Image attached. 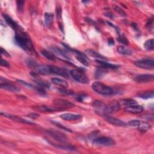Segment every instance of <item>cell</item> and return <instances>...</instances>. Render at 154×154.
Instances as JSON below:
<instances>
[{"label":"cell","mask_w":154,"mask_h":154,"mask_svg":"<svg viewBox=\"0 0 154 154\" xmlns=\"http://www.w3.org/2000/svg\"><path fill=\"white\" fill-rule=\"evenodd\" d=\"M125 111L132 114H139L143 111V107L141 105L134 104L125 107Z\"/></svg>","instance_id":"cell-13"},{"label":"cell","mask_w":154,"mask_h":154,"mask_svg":"<svg viewBox=\"0 0 154 154\" xmlns=\"http://www.w3.org/2000/svg\"><path fill=\"white\" fill-rule=\"evenodd\" d=\"M107 73V71L105 68L100 67L97 68L95 72V76L97 78H101Z\"/></svg>","instance_id":"cell-29"},{"label":"cell","mask_w":154,"mask_h":154,"mask_svg":"<svg viewBox=\"0 0 154 154\" xmlns=\"http://www.w3.org/2000/svg\"><path fill=\"white\" fill-rule=\"evenodd\" d=\"M92 89L96 93L102 95H111L113 93V90L111 87L105 85L101 82H95L92 84Z\"/></svg>","instance_id":"cell-2"},{"label":"cell","mask_w":154,"mask_h":154,"mask_svg":"<svg viewBox=\"0 0 154 154\" xmlns=\"http://www.w3.org/2000/svg\"><path fill=\"white\" fill-rule=\"evenodd\" d=\"M27 64H28V66L32 67L33 68H35L36 67V66L37 65L36 63L35 62V61H33L32 60H28L27 61Z\"/></svg>","instance_id":"cell-42"},{"label":"cell","mask_w":154,"mask_h":154,"mask_svg":"<svg viewBox=\"0 0 154 154\" xmlns=\"http://www.w3.org/2000/svg\"><path fill=\"white\" fill-rule=\"evenodd\" d=\"M138 97L143 99V100H148V99L153 97V91H146L144 92H140L138 94Z\"/></svg>","instance_id":"cell-27"},{"label":"cell","mask_w":154,"mask_h":154,"mask_svg":"<svg viewBox=\"0 0 154 154\" xmlns=\"http://www.w3.org/2000/svg\"><path fill=\"white\" fill-rule=\"evenodd\" d=\"M108 43L109 45H114V41L113 40V39L112 38H109L108 40Z\"/></svg>","instance_id":"cell-47"},{"label":"cell","mask_w":154,"mask_h":154,"mask_svg":"<svg viewBox=\"0 0 154 154\" xmlns=\"http://www.w3.org/2000/svg\"><path fill=\"white\" fill-rule=\"evenodd\" d=\"M40 52L44 57H45L47 59H48L49 60L55 61L57 60V58L56 56H55V55L49 51H48L45 49H42L41 50Z\"/></svg>","instance_id":"cell-26"},{"label":"cell","mask_w":154,"mask_h":154,"mask_svg":"<svg viewBox=\"0 0 154 154\" xmlns=\"http://www.w3.org/2000/svg\"><path fill=\"white\" fill-rule=\"evenodd\" d=\"M117 50L119 54L124 55V56H131L133 54L132 50L125 46H119L117 47Z\"/></svg>","instance_id":"cell-24"},{"label":"cell","mask_w":154,"mask_h":154,"mask_svg":"<svg viewBox=\"0 0 154 154\" xmlns=\"http://www.w3.org/2000/svg\"><path fill=\"white\" fill-rule=\"evenodd\" d=\"M60 117L64 120L68 121H73L78 120L81 117V116L80 114H72V113H64L60 116Z\"/></svg>","instance_id":"cell-19"},{"label":"cell","mask_w":154,"mask_h":154,"mask_svg":"<svg viewBox=\"0 0 154 154\" xmlns=\"http://www.w3.org/2000/svg\"><path fill=\"white\" fill-rule=\"evenodd\" d=\"M54 107L58 108L59 110H62L64 109H67L71 108L74 106V104L69 101L62 100V99H56L53 101Z\"/></svg>","instance_id":"cell-7"},{"label":"cell","mask_w":154,"mask_h":154,"mask_svg":"<svg viewBox=\"0 0 154 154\" xmlns=\"http://www.w3.org/2000/svg\"><path fill=\"white\" fill-rule=\"evenodd\" d=\"M132 26L133 27V28H134V29L137 30L138 28H137V25L136 23H133V24H132Z\"/></svg>","instance_id":"cell-50"},{"label":"cell","mask_w":154,"mask_h":154,"mask_svg":"<svg viewBox=\"0 0 154 154\" xmlns=\"http://www.w3.org/2000/svg\"><path fill=\"white\" fill-rule=\"evenodd\" d=\"M58 91L60 93L66 95H73L75 93L73 91L67 89V88H61V89H58Z\"/></svg>","instance_id":"cell-33"},{"label":"cell","mask_w":154,"mask_h":154,"mask_svg":"<svg viewBox=\"0 0 154 154\" xmlns=\"http://www.w3.org/2000/svg\"><path fill=\"white\" fill-rule=\"evenodd\" d=\"M1 115L4 117H6L11 120H12L14 122H18V123H22V124H34V123H32L31 122H30L28 120H27L25 119H24L23 118H21L20 117H18L15 115H12V114H10L7 113H5L3 112H1Z\"/></svg>","instance_id":"cell-12"},{"label":"cell","mask_w":154,"mask_h":154,"mask_svg":"<svg viewBox=\"0 0 154 154\" xmlns=\"http://www.w3.org/2000/svg\"><path fill=\"white\" fill-rule=\"evenodd\" d=\"M56 12V15H57V19L58 20H60L61 19V7H60V6L59 4H58L57 6Z\"/></svg>","instance_id":"cell-38"},{"label":"cell","mask_w":154,"mask_h":154,"mask_svg":"<svg viewBox=\"0 0 154 154\" xmlns=\"http://www.w3.org/2000/svg\"><path fill=\"white\" fill-rule=\"evenodd\" d=\"M34 69L37 74H40L42 75H48L52 73L51 66L43 65V64H40V65L37 64Z\"/></svg>","instance_id":"cell-9"},{"label":"cell","mask_w":154,"mask_h":154,"mask_svg":"<svg viewBox=\"0 0 154 154\" xmlns=\"http://www.w3.org/2000/svg\"><path fill=\"white\" fill-rule=\"evenodd\" d=\"M54 15L52 13H45V24L48 27H50L54 20Z\"/></svg>","instance_id":"cell-28"},{"label":"cell","mask_w":154,"mask_h":154,"mask_svg":"<svg viewBox=\"0 0 154 154\" xmlns=\"http://www.w3.org/2000/svg\"><path fill=\"white\" fill-rule=\"evenodd\" d=\"M154 80V75L153 74H141L137 75L134 80L138 83H144L152 82Z\"/></svg>","instance_id":"cell-11"},{"label":"cell","mask_w":154,"mask_h":154,"mask_svg":"<svg viewBox=\"0 0 154 154\" xmlns=\"http://www.w3.org/2000/svg\"><path fill=\"white\" fill-rule=\"evenodd\" d=\"M117 40L119 42H120V43H123V44H125V45H128V40L126 39V38L125 37V36H122V35H119V38L117 39Z\"/></svg>","instance_id":"cell-39"},{"label":"cell","mask_w":154,"mask_h":154,"mask_svg":"<svg viewBox=\"0 0 154 154\" xmlns=\"http://www.w3.org/2000/svg\"><path fill=\"white\" fill-rule=\"evenodd\" d=\"M105 15L107 16H108V17H109V18H112V19L113 18V14H112V13H110V12H107V13H105Z\"/></svg>","instance_id":"cell-48"},{"label":"cell","mask_w":154,"mask_h":154,"mask_svg":"<svg viewBox=\"0 0 154 154\" xmlns=\"http://www.w3.org/2000/svg\"><path fill=\"white\" fill-rule=\"evenodd\" d=\"M35 109L36 110L40 112H56V111H60L59 109L56 107L51 108L50 107H48L46 105H40V106H37Z\"/></svg>","instance_id":"cell-22"},{"label":"cell","mask_w":154,"mask_h":154,"mask_svg":"<svg viewBox=\"0 0 154 154\" xmlns=\"http://www.w3.org/2000/svg\"><path fill=\"white\" fill-rule=\"evenodd\" d=\"M141 122V121L138 120H131L129 122H128L127 125L131 126V127H135V126H138Z\"/></svg>","instance_id":"cell-36"},{"label":"cell","mask_w":154,"mask_h":154,"mask_svg":"<svg viewBox=\"0 0 154 154\" xmlns=\"http://www.w3.org/2000/svg\"><path fill=\"white\" fill-rule=\"evenodd\" d=\"M24 4H25V1H16L18 10L20 13L23 12V9H24Z\"/></svg>","instance_id":"cell-37"},{"label":"cell","mask_w":154,"mask_h":154,"mask_svg":"<svg viewBox=\"0 0 154 154\" xmlns=\"http://www.w3.org/2000/svg\"><path fill=\"white\" fill-rule=\"evenodd\" d=\"M51 123L53 124L54 125H56V126L59 127V128L63 129V130H65V131H66L70 132V133H72V132L70 129H69V128H66V127L64 126L63 125H62L60 124V123H59V122H56V121H51Z\"/></svg>","instance_id":"cell-34"},{"label":"cell","mask_w":154,"mask_h":154,"mask_svg":"<svg viewBox=\"0 0 154 154\" xmlns=\"http://www.w3.org/2000/svg\"><path fill=\"white\" fill-rule=\"evenodd\" d=\"M47 133L52 138H53L54 140H56L59 142L63 143L68 142V137L59 131L55 129H48L47 131Z\"/></svg>","instance_id":"cell-3"},{"label":"cell","mask_w":154,"mask_h":154,"mask_svg":"<svg viewBox=\"0 0 154 154\" xmlns=\"http://www.w3.org/2000/svg\"><path fill=\"white\" fill-rule=\"evenodd\" d=\"M93 143L98 146H112L114 145V141L112 138L108 137H97L93 140Z\"/></svg>","instance_id":"cell-6"},{"label":"cell","mask_w":154,"mask_h":154,"mask_svg":"<svg viewBox=\"0 0 154 154\" xmlns=\"http://www.w3.org/2000/svg\"><path fill=\"white\" fill-rule=\"evenodd\" d=\"M50 49L52 50L54 52L57 53V54L60 55V56H62L66 59H70V57L69 56V54H68V52L66 51L64 49H61L59 47H57L56 46H53V47H51L50 48Z\"/></svg>","instance_id":"cell-20"},{"label":"cell","mask_w":154,"mask_h":154,"mask_svg":"<svg viewBox=\"0 0 154 154\" xmlns=\"http://www.w3.org/2000/svg\"><path fill=\"white\" fill-rule=\"evenodd\" d=\"M144 47L148 51H153L154 49L153 39H150L146 40L144 43Z\"/></svg>","instance_id":"cell-31"},{"label":"cell","mask_w":154,"mask_h":154,"mask_svg":"<svg viewBox=\"0 0 154 154\" xmlns=\"http://www.w3.org/2000/svg\"><path fill=\"white\" fill-rule=\"evenodd\" d=\"M28 117L32 119H36L39 117V115L38 114H36V113H30L28 114Z\"/></svg>","instance_id":"cell-44"},{"label":"cell","mask_w":154,"mask_h":154,"mask_svg":"<svg viewBox=\"0 0 154 154\" xmlns=\"http://www.w3.org/2000/svg\"><path fill=\"white\" fill-rule=\"evenodd\" d=\"M152 23H153V18H150L148 19V20L147 22L146 26L148 27H150L152 25Z\"/></svg>","instance_id":"cell-46"},{"label":"cell","mask_w":154,"mask_h":154,"mask_svg":"<svg viewBox=\"0 0 154 154\" xmlns=\"http://www.w3.org/2000/svg\"><path fill=\"white\" fill-rule=\"evenodd\" d=\"M96 61L101 66V67L104 68L105 69H116L120 68V66L117 64L109 63L107 61L101 60H96Z\"/></svg>","instance_id":"cell-18"},{"label":"cell","mask_w":154,"mask_h":154,"mask_svg":"<svg viewBox=\"0 0 154 154\" xmlns=\"http://www.w3.org/2000/svg\"><path fill=\"white\" fill-rule=\"evenodd\" d=\"M3 16L5 19V20L6 21L7 24L12 28L13 30H14L15 31H16L18 28H19V27H20L15 21H14L12 18H11L10 16H8L7 15H3Z\"/></svg>","instance_id":"cell-21"},{"label":"cell","mask_w":154,"mask_h":154,"mask_svg":"<svg viewBox=\"0 0 154 154\" xmlns=\"http://www.w3.org/2000/svg\"><path fill=\"white\" fill-rule=\"evenodd\" d=\"M76 59L78 60L81 64L85 66H89V61H88L86 56L84 54H82L81 52L78 54H76Z\"/></svg>","instance_id":"cell-25"},{"label":"cell","mask_w":154,"mask_h":154,"mask_svg":"<svg viewBox=\"0 0 154 154\" xmlns=\"http://www.w3.org/2000/svg\"><path fill=\"white\" fill-rule=\"evenodd\" d=\"M85 54L88 56H89L90 57H94L95 59H96V60H107V58H105V57H104L102 55L100 54L99 52H96L95 50L89 49H87L85 51Z\"/></svg>","instance_id":"cell-17"},{"label":"cell","mask_w":154,"mask_h":154,"mask_svg":"<svg viewBox=\"0 0 154 154\" xmlns=\"http://www.w3.org/2000/svg\"><path fill=\"white\" fill-rule=\"evenodd\" d=\"M1 53L2 55H4V56H5L6 57H11L10 55L5 49H4L3 48H1Z\"/></svg>","instance_id":"cell-45"},{"label":"cell","mask_w":154,"mask_h":154,"mask_svg":"<svg viewBox=\"0 0 154 154\" xmlns=\"http://www.w3.org/2000/svg\"><path fill=\"white\" fill-rule=\"evenodd\" d=\"M0 87H1V89H2L8 90L10 92H18L20 90L19 87L10 83L8 81L5 83H1Z\"/></svg>","instance_id":"cell-15"},{"label":"cell","mask_w":154,"mask_h":154,"mask_svg":"<svg viewBox=\"0 0 154 154\" xmlns=\"http://www.w3.org/2000/svg\"><path fill=\"white\" fill-rule=\"evenodd\" d=\"M51 69L52 73L60 75L64 78H69V75L68 72H66V71H65L64 69L56 66H51Z\"/></svg>","instance_id":"cell-16"},{"label":"cell","mask_w":154,"mask_h":154,"mask_svg":"<svg viewBox=\"0 0 154 154\" xmlns=\"http://www.w3.org/2000/svg\"><path fill=\"white\" fill-rule=\"evenodd\" d=\"M113 8L116 11V12H117L119 15H122L123 16H126V13H125V12H124V10H122L120 7L114 5V6H113Z\"/></svg>","instance_id":"cell-35"},{"label":"cell","mask_w":154,"mask_h":154,"mask_svg":"<svg viewBox=\"0 0 154 154\" xmlns=\"http://www.w3.org/2000/svg\"><path fill=\"white\" fill-rule=\"evenodd\" d=\"M105 120L109 124L117 126H125L126 125V124L122 120L112 116H106Z\"/></svg>","instance_id":"cell-14"},{"label":"cell","mask_w":154,"mask_h":154,"mask_svg":"<svg viewBox=\"0 0 154 154\" xmlns=\"http://www.w3.org/2000/svg\"><path fill=\"white\" fill-rule=\"evenodd\" d=\"M106 107L107 105L101 101L96 100L93 103V107L96 112L101 116H107L106 113Z\"/></svg>","instance_id":"cell-8"},{"label":"cell","mask_w":154,"mask_h":154,"mask_svg":"<svg viewBox=\"0 0 154 154\" xmlns=\"http://www.w3.org/2000/svg\"><path fill=\"white\" fill-rule=\"evenodd\" d=\"M0 64H1V66H2L6 67V68H9L10 67V65H9L8 63L6 60H3V59H1V62H0Z\"/></svg>","instance_id":"cell-43"},{"label":"cell","mask_w":154,"mask_h":154,"mask_svg":"<svg viewBox=\"0 0 154 154\" xmlns=\"http://www.w3.org/2000/svg\"><path fill=\"white\" fill-rule=\"evenodd\" d=\"M120 104L116 101H113L107 105L106 107V113L108 116V114H113L117 113L120 108Z\"/></svg>","instance_id":"cell-10"},{"label":"cell","mask_w":154,"mask_h":154,"mask_svg":"<svg viewBox=\"0 0 154 154\" xmlns=\"http://www.w3.org/2000/svg\"><path fill=\"white\" fill-rule=\"evenodd\" d=\"M17 81H18L19 83H20V84H23V85H25V86H27V87H30V88H32V89H35V86H33L32 84H29V83H27L26 81H24L20 80H18Z\"/></svg>","instance_id":"cell-40"},{"label":"cell","mask_w":154,"mask_h":154,"mask_svg":"<svg viewBox=\"0 0 154 154\" xmlns=\"http://www.w3.org/2000/svg\"><path fill=\"white\" fill-rule=\"evenodd\" d=\"M70 73L73 78L81 84H87L89 82L88 76L82 71L78 69H73L70 71Z\"/></svg>","instance_id":"cell-4"},{"label":"cell","mask_w":154,"mask_h":154,"mask_svg":"<svg viewBox=\"0 0 154 154\" xmlns=\"http://www.w3.org/2000/svg\"><path fill=\"white\" fill-rule=\"evenodd\" d=\"M87 97V95H84V94H81V95H79L77 96L76 97V100H77L79 102H82L83 101V100H84V98Z\"/></svg>","instance_id":"cell-41"},{"label":"cell","mask_w":154,"mask_h":154,"mask_svg":"<svg viewBox=\"0 0 154 154\" xmlns=\"http://www.w3.org/2000/svg\"><path fill=\"white\" fill-rule=\"evenodd\" d=\"M121 104L126 107L132 105L137 104V102L136 101L133 100V99H124V100H122V101H121Z\"/></svg>","instance_id":"cell-32"},{"label":"cell","mask_w":154,"mask_h":154,"mask_svg":"<svg viewBox=\"0 0 154 154\" xmlns=\"http://www.w3.org/2000/svg\"><path fill=\"white\" fill-rule=\"evenodd\" d=\"M51 81L57 85L60 86L62 88H68V83L66 82V81H65L63 79L58 78H54L51 79Z\"/></svg>","instance_id":"cell-23"},{"label":"cell","mask_w":154,"mask_h":154,"mask_svg":"<svg viewBox=\"0 0 154 154\" xmlns=\"http://www.w3.org/2000/svg\"><path fill=\"white\" fill-rule=\"evenodd\" d=\"M134 64L139 68L146 70H153L154 69V61L153 59H143L137 60Z\"/></svg>","instance_id":"cell-5"},{"label":"cell","mask_w":154,"mask_h":154,"mask_svg":"<svg viewBox=\"0 0 154 154\" xmlns=\"http://www.w3.org/2000/svg\"><path fill=\"white\" fill-rule=\"evenodd\" d=\"M59 28H60V30H61L62 32H63V24H62L61 23H59Z\"/></svg>","instance_id":"cell-49"},{"label":"cell","mask_w":154,"mask_h":154,"mask_svg":"<svg viewBox=\"0 0 154 154\" xmlns=\"http://www.w3.org/2000/svg\"><path fill=\"white\" fill-rule=\"evenodd\" d=\"M15 42L17 45L28 54L34 55L36 54L35 47L27 32L20 26L15 31Z\"/></svg>","instance_id":"cell-1"},{"label":"cell","mask_w":154,"mask_h":154,"mask_svg":"<svg viewBox=\"0 0 154 154\" xmlns=\"http://www.w3.org/2000/svg\"><path fill=\"white\" fill-rule=\"evenodd\" d=\"M150 128V125L146 122H141L140 125L138 126V131L141 132H146Z\"/></svg>","instance_id":"cell-30"}]
</instances>
